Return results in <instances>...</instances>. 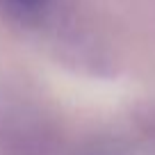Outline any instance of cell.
I'll return each mask as SVG.
<instances>
[{
    "instance_id": "cell-1",
    "label": "cell",
    "mask_w": 155,
    "mask_h": 155,
    "mask_svg": "<svg viewBox=\"0 0 155 155\" xmlns=\"http://www.w3.org/2000/svg\"><path fill=\"white\" fill-rule=\"evenodd\" d=\"M0 137L5 139L9 155H55L53 135H48V130L30 114H21L2 130Z\"/></svg>"
},
{
    "instance_id": "cell-2",
    "label": "cell",
    "mask_w": 155,
    "mask_h": 155,
    "mask_svg": "<svg viewBox=\"0 0 155 155\" xmlns=\"http://www.w3.org/2000/svg\"><path fill=\"white\" fill-rule=\"evenodd\" d=\"M7 5L12 7V9L21 12V14H32V12H39L41 7L48 5V0H5Z\"/></svg>"
}]
</instances>
